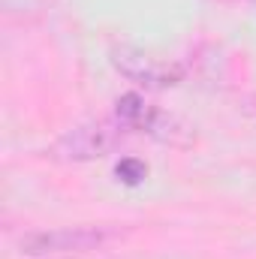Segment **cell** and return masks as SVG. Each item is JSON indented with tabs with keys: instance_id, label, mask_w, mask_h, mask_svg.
I'll return each instance as SVG.
<instances>
[{
	"instance_id": "2",
	"label": "cell",
	"mask_w": 256,
	"mask_h": 259,
	"mask_svg": "<svg viewBox=\"0 0 256 259\" xmlns=\"http://www.w3.org/2000/svg\"><path fill=\"white\" fill-rule=\"evenodd\" d=\"M121 121H91V124H81V127L69 130L66 136H61L58 142V154L64 160H94V157H103L109 154L118 139H121Z\"/></svg>"
},
{
	"instance_id": "1",
	"label": "cell",
	"mask_w": 256,
	"mask_h": 259,
	"mask_svg": "<svg viewBox=\"0 0 256 259\" xmlns=\"http://www.w3.org/2000/svg\"><path fill=\"white\" fill-rule=\"evenodd\" d=\"M106 238H109V232L97 229V226H66V229L30 232L18 241V247L27 256H49V253H61V250H94Z\"/></svg>"
},
{
	"instance_id": "3",
	"label": "cell",
	"mask_w": 256,
	"mask_h": 259,
	"mask_svg": "<svg viewBox=\"0 0 256 259\" xmlns=\"http://www.w3.org/2000/svg\"><path fill=\"white\" fill-rule=\"evenodd\" d=\"M112 64L121 75H127L130 81H136L142 88H169V84L181 81V66L157 61L148 52L133 49V46H118L112 52Z\"/></svg>"
},
{
	"instance_id": "5",
	"label": "cell",
	"mask_w": 256,
	"mask_h": 259,
	"mask_svg": "<svg viewBox=\"0 0 256 259\" xmlns=\"http://www.w3.org/2000/svg\"><path fill=\"white\" fill-rule=\"evenodd\" d=\"M115 175H118V181H124V184H142L145 181V175H148V166L142 163V160H136V157H127V160H121L118 166H115Z\"/></svg>"
},
{
	"instance_id": "4",
	"label": "cell",
	"mask_w": 256,
	"mask_h": 259,
	"mask_svg": "<svg viewBox=\"0 0 256 259\" xmlns=\"http://www.w3.org/2000/svg\"><path fill=\"white\" fill-rule=\"evenodd\" d=\"M118 121L124 130H151V112L142 97L127 94L118 100Z\"/></svg>"
}]
</instances>
